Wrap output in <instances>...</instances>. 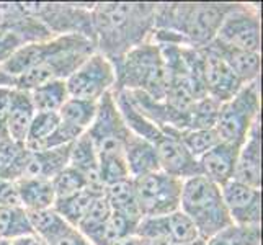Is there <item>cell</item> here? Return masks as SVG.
<instances>
[{"label":"cell","instance_id":"1","mask_svg":"<svg viewBox=\"0 0 263 245\" xmlns=\"http://www.w3.org/2000/svg\"><path fill=\"white\" fill-rule=\"evenodd\" d=\"M97 51L115 64L136 46L154 40L156 4L100 2L92 7Z\"/></svg>","mask_w":263,"mask_h":245},{"label":"cell","instance_id":"2","mask_svg":"<svg viewBox=\"0 0 263 245\" xmlns=\"http://www.w3.org/2000/svg\"><path fill=\"white\" fill-rule=\"evenodd\" d=\"M234 4L170 2L156 4V43H174L185 48H204L216 40L224 16Z\"/></svg>","mask_w":263,"mask_h":245},{"label":"cell","instance_id":"3","mask_svg":"<svg viewBox=\"0 0 263 245\" xmlns=\"http://www.w3.org/2000/svg\"><path fill=\"white\" fill-rule=\"evenodd\" d=\"M116 84L113 92H141L164 102L168 87V70L159 44L151 40L136 46L113 64Z\"/></svg>","mask_w":263,"mask_h":245},{"label":"cell","instance_id":"4","mask_svg":"<svg viewBox=\"0 0 263 245\" xmlns=\"http://www.w3.org/2000/svg\"><path fill=\"white\" fill-rule=\"evenodd\" d=\"M180 211L193 222L199 239L203 240L214 237L232 224L221 188L203 175L183 180Z\"/></svg>","mask_w":263,"mask_h":245},{"label":"cell","instance_id":"5","mask_svg":"<svg viewBox=\"0 0 263 245\" xmlns=\"http://www.w3.org/2000/svg\"><path fill=\"white\" fill-rule=\"evenodd\" d=\"M260 120V80L243 85L231 100L221 103L217 115L216 133L222 142L242 146Z\"/></svg>","mask_w":263,"mask_h":245},{"label":"cell","instance_id":"6","mask_svg":"<svg viewBox=\"0 0 263 245\" xmlns=\"http://www.w3.org/2000/svg\"><path fill=\"white\" fill-rule=\"evenodd\" d=\"M16 7L26 15L41 22L54 36L82 34L95 43L92 26L93 4H49V2H18ZM97 46V44H95Z\"/></svg>","mask_w":263,"mask_h":245},{"label":"cell","instance_id":"7","mask_svg":"<svg viewBox=\"0 0 263 245\" xmlns=\"http://www.w3.org/2000/svg\"><path fill=\"white\" fill-rule=\"evenodd\" d=\"M129 133L118 110L113 90L98 100V110L87 134L92 139L98 160L124 159V139Z\"/></svg>","mask_w":263,"mask_h":245},{"label":"cell","instance_id":"8","mask_svg":"<svg viewBox=\"0 0 263 245\" xmlns=\"http://www.w3.org/2000/svg\"><path fill=\"white\" fill-rule=\"evenodd\" d=\"M131 180L142 217L165 216L180 210L183 180L162 170Z\"/></svg>","mask_w":263,"mask_h":245},{"label":"cell","instance_id":"9","mask_svg":"<svg viewBox=\"0 0 263 245\" xmlns=\"http://www.w3.org/2000/svg\"><path fill=\"white\" fill-rule=\"evenodd\" d=\"M77 49L97 51V46L92 40L85 38L82 34L54 36V38L44 40V41L25 44V46L18 49L5 64L0 66V69H2L5 74L15 79L18 76H22L23 72L33 69L34 66H38L41 62L48 61L54 56H59V54H64L69 51H77Z\"/></svg>","mask_w":263,"mask_h":245},{"label":"cell","instance_id":"10","mask_svg":"<svg viewBox=\"0 0 263 245\" xmlns=\"http://www.w3.org/2000/svg\"><path fill=\"white\" fill-rule=\"evenodd\" d=\"M222 46L232 49L260 52L261 23L260 10L253 5L234 4L232 10L224 16L216 40Z\"/></svg>","mask_w":263,"mask_h":245},{"label":"cell","instance_id":"11","mask_svg":"<svg viewBox=\"0 0 263 245\" xmlns=\"http://www.w3.org/2000/svg\"><path fill=\"white\" fill-rule=\"evenodd\" d=\"M115 84L116 74L113 64L98 51L90 54L66 80L70 98L93 100V102H98L106 92H111Z\"/></svg>","mask_w":263,"mask_h":245},{"label":"cell","instance_id":"12","mask_svg":"<svg viewBox=\"0 0 263 245\" xmlns=\"http://www.w3.org/2000/svg\"><path fill=\"white\" fill-rule=\"evenodd\" d=\"M198 49L201 56V80L206 95L219 103L228 102L243 87V84L211 44Z\"/></svg>","mask_w":263,"mask_h":245},{"label":"cell","instance_id":"13","mask_svg":"<svg viewBox=\"0 0 263 245\" xmlns=\"http://www.w3.org/2000/svg\"><path fill=\"white\" fill-rule=\"evenodd\" d=\"M92 52L95 51L77 49V51H69L64 54H59V56H54L48 61L41 62V64L34 66L33 69L23 72L22 76L15 77V88L30 92V90L43 84H48V82L67 80Z\"/></svg>","mask_w":263,"mask_h":245},{"label":"cell","instance_id":"14","mask_svg":"<svg viewBox=\"0 0 263 245\" xmlns=\"http://www.w3.org/2000/svg\"><path fill=\"white\" fill-rule=\"evenodd\" d=\"M136 235L164 242L167 245H185L199 239L193 222L180 210L165 216L142 217L136 229Z\"/></svg>","mask_w":263,"mask_h":245},{"label":"cell","instance_id":"15","mask_svg":"<svg viewBox=\"0 0 263 245\" xmlns=\"http://www.w3.org/2000/svg\"><path fill=\"white\" fill-rule=\"evenodd\" d=\"M151 144L156 147L160 170L165 172L167 175L180 180H188L201 175L198 159L192 156L188 149L174 136L164 134L159 129Z\"/></svg>","mask_w":263,"mask_h":245},{"label":"cell","instance_id":"16","mask_svg":"<svg viewBox=\"0 0 263 245\" xmlns=\"http://www.w3.org/2000/svg\"><path fill=\"white\" fill-rule=\"evenodd\" d=\"M219 188L232 224H261V190L247 186L235 180H229L228 183H224Z\"/></svg>","mask_w":263,"mask_h":245},{"label":"cell","instance_id":"17","mask_svg":"<svg viewBox=\"0 0 263 245\" xmlns=\"http://www.w3.org/2000/svg\"><path fill=\"white\" fill-rule=\"evenodd\" d=\"M261 121L258 120L240 146L234 178L240 183L261 190Z\"/></svg>","mask_w":263,"mask_h":245},{"label":"cell","instance_id":"18","mask_svg":"<svg viewBox=\"0 0 263 245\" xmlns=\"http://www.w3.org/2000/svg\"><path fill=\"white\" fill-rule=\"evenodd\" d=\"M240 146H235L231 142L219 141L214 147L204 152L198 159L201 175L211 180L217 186H222L229 180L234 178L235 162H237Z\"/></svg>","mask_w":263,"mask_h":245},{"label":"cell","instance_id":"19","mask_svg":"<svg viewBox=\"0 0 263 245\" xmlns=\"http://www.w3.org/2000/svg\"><path fill=\"white\" fill-rule=\"evenodd\" d=\"M124 160L131 178L149 175L160 170L156 147L147 139L131 131L126 134L124 139Z\"/></svg>","mask_w":263,"mask_h":245},{"label":"cell","instance_id":"20","mask_svg":"<svg viewBox=\"0 0 263 245\" xmlns=\"http://www.w3.org/2000/svg\"><path fill=\"white\" fill-rule=\"evenodd\" d=\"M72 144L66 146L46 149V150H30V159L26 163L25 174L22 178H43V180H52L59 172L64 170L69 165Z\"/></svg>","mask_w":263,"mask_h":245},{"label":"cell","instance_id":"21","mask_svg":"<svg viewBox=\"0 0 263 245\" xmlns=\"http://www.w3.org/2000/svg\"><path fill=\"white\" fill-rule=\"evenodd\" d=\"M34 115H36V110L31 103L30 93L20 88H13L12 105L5 120L8 138L13 142L25 146L26 136H28V129H30V124L33 121Z\"/></svg>","mask_w":263,"mask_h":245},{"label":"cell","instance_id":"22","mask_svg":"<svg viewBox=\"0 0 263 245\" xmlns=\"http://www.w3.org/2000/svg\"><path fill=\"white\" fill-rule=\"evenodd\" d=\"M69 165L72 168L79 170L80 174L87 178L90 188L100 190V192H103V190H105L103 183L100 181L97 152H95L92 139H90V136L87 134V131L80 136V138H77L74 142H72Z\"/></svg>","mask_w":263,"mask_h":245},{"label":"cell","instance_id":"23","mask_svg":"<svg viewBox=\"0 0 263 245\" xmlns=\"http://www.w3.org/2000/svg\"><path fill=\"white\" fill-rule=\"evenodd\" d=\"M18 199L23 210L26 211H41L49 210L54 206L56 195L51 180L43 178H20L15 181Z\"/></svg>","mask_w":263,"mask_h":245},{"label":"cell","instance_id":"24","mask_svg":"<svg viewBox=\"0 0 263 245\" xmlns=\"http://www.w3.org/2000/svg\"><path fill=\"white\" fill-rule=\"evenodd\" d=\"M211 46L219 52V56L228 62V66L234 70V74L240 79L243 85L250 82L260 80V69H261V58L260 52H247L222 46L217 41H213Z\"/></svg>","mask_w":263,"mask_h":245},{"label":"cell","instance_id":"25","mask_svg":"<svg viewBox=\"0 0 263 245\" xmlns=\"http://www.w3.org/2000/svg\"><path fill=\"white\" fill-rule=\"evenodd\" d=\"M103 193H105V190L103 192L93 190V188L80 190V192H77L76 195L56 199L52 210L56 211L67 224H70L72 228H77V224L82 221V217L87 214L90 206H92L95 199L98 196H102Z\"/></svg>","mask_w":263,"mask_h":245},{"label":"cell","instance_id":"26","mask_svg":"<svg viewBox=\"0 0 263 245\" xmlns=\"http://www.w3.org/2000/svg\"><path fill=\"white\" fill-rule=\"evenodd\" d=\"M30 150L10 138L0 139V178L16 181L25 174Z\"/></svg>","mask_w":263,"mask_h":245},{"label":"cell","instance_id":"27","mask_svg":"<svg viewBox=\"0 0 263 245\" xmlns=\"http://www.w3.org/2000/svg\"><path fill=\"white\" fill-rule=\"evenodd\" d=\"M105 198L108 204H110L111 211L128 216L129 219H134L138 222L142 219L131 178L105 186Z\"/></svg>","mask_w":263,"mask_h":245},{"label":"cell","instance_id":"28","mask_svg":"<svg viewBox=\"0 0 263 245\" xmlns=\"http://www.w3.org/2000/svg\"><path fill=\"white\" fill-rule=\"evenodd\" d=\"M28 93H30L31 103L34 106L36 113H41V111L59 113L62 105L69 100L66 80L48 82V84H43L40 87L30 90Z\"/></svg>","mask_w":263,"mask_h":245},{"label":"cell","instance_id":"29","mask_svg":"<svg viewBox=\"0 0 263 245\" xmlns=\"http://www.w3.org/2000/svg\"><path fill=\"white\" fill-rule=\"evenodd\" d=\"M28 234L34 232L26 210L22 206H0V240L12 242Z\"/></svg>","mask_w":263,"mask_h":245},{"label":"cell","instance_id":"30","mask_svg":"<svg viewBox=\"0 0 263 245\" xmlns=\"http://www.w3.org/2000/svg\"><path fill=\"white\" fill-rule=\"evenodd\" d=\"M26 213H28V219H30L33 232L46 243L58 239L61 234H64L67 229L72 228V225L62 219L52 208H49V210H41V211H26Z\"/></svg>","mask_w":263,"mask_h":245},{"label":"cell","instance_id":"31","mask_svg":"<svg viewBox=\"0 0 263 245\" xmlns=\"http://www.w3.org/2000/svg\"><path fill=\"white\" fill-rule=\"evenodd\" d=\"M97 110H98V102L69 97V100L59 110V118L61 121L76 126V128L82 131H87L95 120Z\"/></svg>","mask_w":263,"mask_h":245},{"label":"cell","instance_id":"32","mask_svg":"<svg viewBox=\"0 0 263 245\" xmlns=\"http://www.w3.org/2000/svg\"><path fill=\"white\" fill-rule=\"evenodd\" d=\"M206 245H261V224L237 225L231 224L214 237L208 239Z\"/></svg>","mask_w":263,"mask_h":245},{"label":"cell","instance_id":"33","mask_svg":"<svg viewBox=\"0 0 263 245\" xmlns=\"http://www.w3.org/2000/svg\"><path fill=\"white\" fill-rule=\"evenodd\" d=\"M111 216V208L108 204L105 193L102 196H98L93 204L90 206V210L87 211V214L82 217V221L77 224V231L84 235V237L88 239V242H92L97 235L103 231L105 224L108 222Z\"/></svg>","mask_w":263,"mask_h":245},{"label":"cell","instance_id":"34","mask_svg":"<svg viewBox=\"0 0 263 245\" xmlns=\"http://www.w3.org/2000/svg\"><path fill=\"white\" fill-rule=\"evenodd\" d=\"M138 224H139L138 221L129 219L128 216L111 211V216H110V219H108V222L105 224L103 231L100 232L90 243L92 245H113L118 240L136 235Z\"/></svg>","mask_w":263,"mask_h":245},{"label":"cell","instance_id":"35","mask_svg":"<svg viewBox=\"0 0 263 245\" xmlns=\"http://www.w3.org/2000/svg\"><path fill=\"white\" fill-rule=\"evenodd\" d=\"M177 139L188 149V152L199 159L204 152L214 147L219 142L216 129H186L177 134Z\"/></svg>","mask_w":263,"mask_h":245},{"label":"cell","instance_id":"36","mask_svg":"<svg viewBox=\"0 0 263 245\" xmlns=\"http://www.w3.org/2000/svg\"><path fill=\"white\" fill-rule=\"evenodd\" d=\"M59 123H61L59 113H52V111L36 113L34 118H33V121H31V124H30L25 147L28 149V150H34L54 129L58 128Z\"/></svg>","mask_w":263,"mask_h":245},{"label":"cell","instance_id":"37","mask_svg":"<svg viewBox=\"0 0 263 245\" xmlns=\"http://www.w3.org/2000/svg\"><path fill=\"white\" fill-rule=\"evenodd\" d=\"M221 103L211 97H203L196 103L190 116V129H214Z\"/></svg>","mask_w":263,"mask_h":245},{"label":"cell","instance_id":"38","mask_svg":"<svg viewBox=\"0 0 263 245\" xmlns=\"http://www.w3.org/2000/svg\"><path fill=\"white\" fill-rule=\"evenodd\" d=\"M52 188H54V195H56V199L61 198H67L70 195H76L80 190L90 188L87 178L80 174L79 170L72 168L70 165H67L62 172L54 177L51 180Z\"/></svg>","mask_w":263,"mask_h":245},{"label":"cell","instance_id":"39","mask_svg":"<svg viewBox=\"0 0 263 245\" xmlns=\"http://www.w3.org/2000/svg\"><path fill=\"white\" fill-rule=\"evenodd\" d=\"M25 44H30L28 40L13 26L0 22V66L10 59L13 54L23 48Z\"/></svg>","mask_w":263,"mask_h":245},{"label":"cell","instance_id":"40","mask_svg":"<svg viewBox=\"0 0 263 245\" xmlns=\"http://www.w3.org/2000/svg\"><path fill=\"white\" fill-rule=\"evenodd\" d=\"M0 206H22L15 181L0 178Z\"/></svg>","mask_w":263,"mask_h":245},{"label":"cell","instance_id":"41","mask_svg":"<svg viewBox=\"0 0 263 245\" xmlns=\"http://www.w3.org/2000/svg\"><path fill=\"white\" fill-rule=\"evenodd\" d=\"M46 245H92V243H90L88 239L84 237L76 228H70L64 234H61L58 239L48 242Z\"/></svg>","mask_w":263,"mask_h":245},{"label":"cell","instance_id":"42","mask_svg":"<svg viewBox=\"0 0 263 245\" xmlns=\"http://www.w3.org/2000/svg\"><path fill=\"white\" fill-rule=\"evenodd\" d=\"M15 87H0V123L5 124L8 110L12 105V95Z\"/></svg>","mask_w":263,"mask_h":245},{"label":"cell","instance_id":"43","mask_svg":"<svg viewBox=\"0 0 263 245\" xmlns=\"http://www.w3.org/2000/svg\"><path fill=\"white\" fill-rule=\"evenodd\" d=\"M12 245H46L41 237H38L36 234H28V235H23V237H18L15 240L10 242Z\"/></svg>","mask_w":263,"mask_h":245},{"label":"cell","instance_id":"44","mask_svg":"<svg viewBox=\"0 0 263 245\" xmlns=\"http://www.w3.org/2000/svg\"><path fill=\"white\" fill-rule=\"evenodd\" d=\"M0 87H15V79L0 69Z\"/></svg>","mask_w":263,"mask_h":245},{"label":"cell","instance_id":"45","mask_svg":"<svg viewBox=\"0 0 263 245\" xmlns=\"http://www.w3.org/2000/svg\"><path fill=\"white\" fill-rule=\"evenodd\" d=\"M113 245H139V237L138 235H131V237H126L115 242Z\"/></svg>","mask_w":263,"mask_h":245},{"label":"cell","instance_id":"46","mask_svg":"<svg viewBox=\"0 0 263 245\" xmlns=\"http://www.w3.org/2000/svg\"><path fill=\"white\" fill-rule=\"evenodd\" d=\"M139 245H167V243L159 242V240H154V239H144V237H139Z\"/></svg>","mask_w":263,"mask_h":245},{"label":"cell","instance_id":"47","mask_svg":"<svg viewBox=\"0 0 263 245\" xmlns=\"http://www.w3.org/2000/svg\"><path fill=\"white\" fill-rule=\"evenodd\" d=\"M8 138V134H7V128H5V124L0 123V139H7Z\"/></svg>","mask_w":263,"mask_h":245},{"label":"cell","instance_id":"48","mask_svg":"<svg viewBox=\"0 0 263 245\" xmlns=\"http://www.w3.org/2000/svg\"><path fill=\"white\" fill-rule=\"evenodd\" d=\"M185 245H206V240L198 239V240H195V242H192V243H185Z\"/></svg>","mask_w":263,"mask_h":245},{"label":"cell","instance_id":"49","mask_svg":"<svg viewBox=\"0 0 263 245\" xmlns=\"http://www.w3.org/2000/svg\"><path fill=\"white\" fill-rule=\"evenodd\" d=\"M0 245H12L8 240H0Z\"/></svg>","mask_w":263,"mask_h":245}]
</instances>
